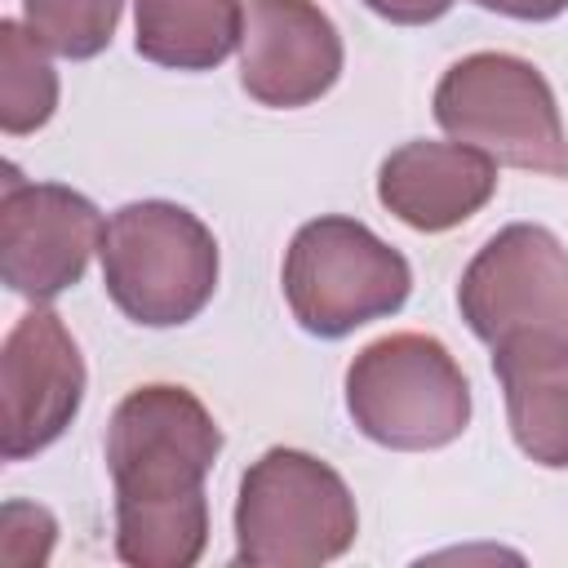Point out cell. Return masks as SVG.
Here are the masks:
<instances>
[{
  "label": "cell",
  "instance_id": "obj_15",
  "mask_svg": "<svg viewBox=\"0 0 568 568\" xmlns=\"http://www.w3.org/2000/svg\"><path fill=\"white\" fill-rule=\"evenodd\" d=\"M120 9L124 0H22V18L31 36L71 62L98 58L111 44L120 27Z\"/></svg>",
  "mask_w": 568,
  "mask_h": 568
},
{
  "label": "cell",
  "instance_id": "obj_13",
  "mask_svg": "<svg viewBox=\"0 0 568 568\" xmlns=\"http://www.w3.org/2000/svg\"><path fill=\"white\" fill-rule=\"evenodd\" d=\"M519 453L546 470L568 466V355H493Z\"/></svg>",
  "mask_w": 568,
  "mask_h": 568
},
{
  "label": "cell",
  "instance_id": "obj_8",
  "mask_svg": "<svg viewBox=\"0 0 568 568\" xmlns=\"http://www.w3.org/2000/svg\"><path fill=\"white\" fill-rule=\"evenodd\" d=\"M102 213L62 182H22L13 169L0 195V275L18 297L53 302L75 288L102 248Z\"/></svg>",
  "mask_w": 568,
  "mask_h": 568
},
{
  "label": "cell",
  "instance_id": "obj_7",
  "mask_svg": "<svg viewBox=\"0 0 568 568\" xmlns=\"http://www.w3.org/2000/svg\"><path fill=\"white\" fill-rule=\"evenodd\" d=\"M346 413L373 444L426 453L470 426V382L439 337L386 333L351 359Z\"/></svg>",
  "mask_w": 568,
  "mask_h": 568
},
{
  "label": "cell",
  "instance_id": "obj_3",
  "mask_svg": "<svg viewBox=\"0 0 568 568\" xmlns=\"http://www.w3.org/2000/svg\"><path fill=\"white\" fill-rule=\"evenodd\" d=\"M98 253L106 297L142 328L195 320L217 288V240L173 200H133L115 209Z\"/></svg>",
  "mask_w": 568,
  "mask_h": 568
},
{
  "label": "cell",
  "instance_id": "obj_11",
  "mask_svg": "<svg viewBox=\"0 0 568 568\" xmlns=\"http://www.w3.org/2000/svg\"><path fill=\"white\" fill-rule=\"evenodd\" d=\"M497 191V160L466 142L413 138L377 169V200L404 226L439 235L475 217Z\"/></svg>",
  "mask_w": 568,
  "mask_h": 568
},
{
  "label": "cell",
  "instance_id": "obj_1",
  "mask_svg": "<svg viewBox=\"0 0 568 568\" xmlns=\"http://www.w3.org/2000/svg\"><path fill=\"white\" fill-rule=\"evenodd\" d=\"M222 453L213 413L173 382L129 390L106 426L115 555L129 568H191L209 546L204 479Z\"/></svg>",
  "mask_w": 568,
  "mask_h": 568
},
{
  "label": "cell",
  "instance_id": "obj_5",
  "mask_svg": "<svg viewBox=\"0 0 568 568\" xmlns=\"http://www.w3.org/2000/svg\"><path fill=\"white\" fill-rule=\"evenodd\" d=\"M280 284L293 320L311 337L337 342L395 315L413 293V266L359 217L320 213L288 240Z\"/></svg>",
  "mask_w": 568,
  "mask_h": 568
},
{
  "label": "cell",
  "instance_id": "obj_4",
  "mask_svg": "<svg viewBox=\"0 0 568 568\" xmlns=\"http://www.w3.org/2000/svg\"><path fill=\"white\" fill-rule=\"evenodd\" d=\"M435 120L497 164L568 182V133L550 80L515 53H466L435 84Z\"/></svg>",
  "mask_w": 568,
  "mask_h": 568
},
{
  "label": "cell",
  "instance_id": "obj_2",
  "mask_svg": "<svg viewBox=\"0 0 568 568\" xmlns=\"http://www.w3.org/2000/svg\"><path fill=\"white\" fill-rule=\"evenodd\" d=\"M359 510L346 479L315 453L266 448L240 479L235 559L248 568H315L355 546Z\"/></svg>",
  "mask_w": 568,
  "mask_h": 568
},
{
  "label": "cell",
  "instance_id": "obj_17",
  "mask_svg": "<svg viewBox=\"0 0 568 568\" xmlns=\"http://www.w3.org/2000/svg\"><path fill=\"white\" fill-rule=\"evenodd\" d=\"M475 4L501 18H519V22H550L568 9V0H475Z\"/></svg>",
  "mask_w": 568,
  "mask_h": 568
},
{
  "label": "cell",
  "instance_id": "obj_9",
  "mask_svg": "<svg viewBox=\"0 0 568 568\" xmlns=\"http://www.w3.org/2000/svg\"><path fill=\"white\" fill-rule=\"evenodd\" d=\"M84 355L58 311H27L0 346V457L27 462L49 448L84 404Z\"/></svg>",
  "mask_w": 568,
  "mask_h": 568
},
{
  "label": "cell",
  "instance_id": "obj_6",
  "mask_svg": "<svg viewBox=\"0 0 568 568\" xmlns=\"http://www.w3.org/2000/svg\"><path fill=\"white\" fill-rule=\"evenodd\" d=\"M457 306L493 355H568V248L550 226H501L462 271Z\"/></svg>",
  "mask_w": 568,
  "mask_h": 568
},
{
  "label": "cell",
  "instance_id": "obj_12",
  "mask_svg": "<svg viewBox=\"0 0 568 568\" xmlns=\"http://www.w3.org/2000/svg\"><path fill=\"white\" fill-rule=\"evenodd\" d=\"M138 53L169 71H213L244 40L240 0H133Z\"/></svg>",
  "mask_w": 568,
  "mask_h": 568
},
{
  "label": "cell",
  "instance_id": "obj_10",
  "mask_svg": "<svg viewBox=\"0 0 568 568\" xmlns=\"http://www.w3.org/2000/svg\"><path fill=\"white\" fill-rule=\"evenodd\" d=\"M342 62V36L315 0H248L240 84L253 102L275 111L311 106L337 84Z\"/></svg>",
  "mask_w": 568,
  "mask_h": 568
},
{
  "label": "cell",
  "instance_id": "obj_14",
  "mask_svg": "<svg viewBox=\"0 0 568 568\" xmlns=\"http://www.w3.org/2000/svg\"><path fill=\"white\" fill-rule=\"evenodd\" d=\"M58 111V71L27 22H0V129L9 138L36 133Z\"/></svg>",
  "mask_w": 568,
  "mask_h": 568
},
{
  "label": "cell",
  "instance_id": "obj_16",
  "mask_svg": "<svg viewBox=\"0 0 568 568\" xmlns=\"http://www.w3.org/2000/svg\"><path fill=\"white\" fill-rule=\"evenodd\" d=\"M364 4L395 27H426L453 9V0H364Z\"/></svg>",
  "mask_w": 568,
  "mask_h": 568
}]
</instances>
